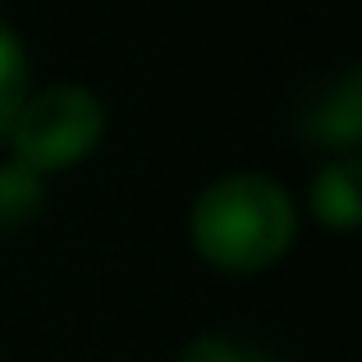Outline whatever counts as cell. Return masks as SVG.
<instances>
[{
  "label": "cell",
  "instance_id": "3957f363",
  "mask_svg": "<svg viewBox=\"0 0 362 362\" xmlns=\"http://www.w3.org/2000/svg\"><path fill=\"white\" fill-rule=\"evenodd\" d=\"M298 133L308 147L326 156H358L362 142V69L349 64L330 83H321L298 110Z\"/></svg>",
  "mask_w": 362,
  "mask_h": 362
},
{
  "label": "cell",
  "instance_id": "8992f818",
  "mask_svg": "<svg viewBox=\"0 0 362 362\" xmlns=\"http://www.w3.org/2000/svg\"><path fill=\"white\" fill-rule=\"evenodd\" d=\"M33 92V60H28V46L18 37L14 23L0 18V142L9 138V124H14L18 106Z\"/></svg>",
  "mask_w": 362,
  "mask_h": 362
},
{
  "label": "cell",
  "instance_id": "5b68a950",
  "mask_svg": "<svg viewBox=\"0 0 362 362\" xmlns=\"http://www.w3.org/2000/svg\"><path fill=\"white\" fill-rule=\"evenodd\" d=\"M46 206V179L37 170L18 165L14 156L0 160V234H14L33 225Z\"/></svg>",
  "mask_w": 362,
  "mask_h": 362
},
{
  "label": "cell",
  "instance_id": "7a4b0ae2",
  "mask_svg": "<svg viewBox=\"0 0 362 362\" xmlns=\"http://www.w3.org/2000/svg\"><path fill=\"white\" fill-rule=\"evenodd\" d=\"M106 138V101L88 83H51L28 92L9 124V156L37 175H60L92 156Z\"/></svg>",
  "mask_w": 362,
  "mask_h": 362
},
{
  "label": "cell",
  "instance_id": "6da1fadb",
  "mask_svg": "<svg viewBox=\"0 0 362 362\" xmlns=\"http://www.w3.org/2000/svg\"><path fill=\"white\" fill-rule=\"evenodd\" d=\"M298 239V202L266 170H230L193 197L188 243L211 271L257 275L289 257Z\"/></svg>",
  "mask_w": 362,
  "mask_h": 362
},
{
  "label": "cell",
  "instance_id": "52a82bcc",
  "mask_svg": "<svg viewBox=\"0 0 362 362\" xmlns=\"http://www.w3.org/2000/svg\"><path fill=\"white\" fill-rule=\"evenodd\" d=\"M179 362H275L266 349L243 344L234 335H216V330H202L193 335L184 349H179Z\"/></svg>",
  "mask_w": 362,
  "mask_h": 362
},
{
  "label": "cell",
  "instance_id": "277c9868",
  "mask_svg": "<svg viewBox=\"0 0 362 362\" xmlns=\"http://www.w3.org/2000/svg\"><path fill=\"white\" fill-rule=\"evenodd\" d=\"M308 211L321 230L354 234L362 225V160L326 156L308 184Z\"/></svg>",
  "mask_w": 362,
  "mask_h": 362
}]
</instances>
